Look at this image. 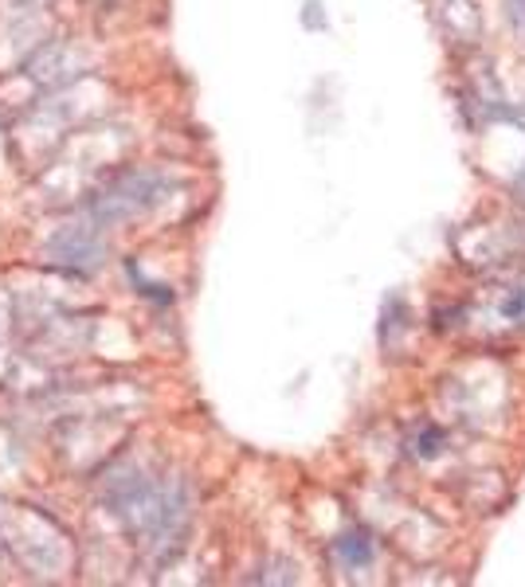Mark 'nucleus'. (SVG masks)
<instances>
[{"mask_svg": "<svg viewBox=\"0 0 525 587\" xmlns=\"http://www.w3.org/2000/svg\"><path fill=\"white\" fill-rule=\"evenodd\" d=\"M165 192V177L158 173H145V168H130V173H118L114 180H106L98 192H91L86 200V212H91V224L114 227L122 220H133L145 208H153Z\"/></svg>", "mask_w": 525, "mask_h": 587, "instance_id": "obj_1", "label": "nucleus"}, {"mask_svg": "<svg viewBox=\"0 0 525 587\" xmlns=\"http://www.w3.org/2000/svg\"><path fill=\"white\" fill-rule=\"evenodd\" d=\"M47 255L71 271H98L106 243L98 239V224H71L47 239Z\"/></svg>", "mask_w": 525, "mask_h": 587, "instance_id": "obj_2", "label": "nucleus"}]
</instances>
